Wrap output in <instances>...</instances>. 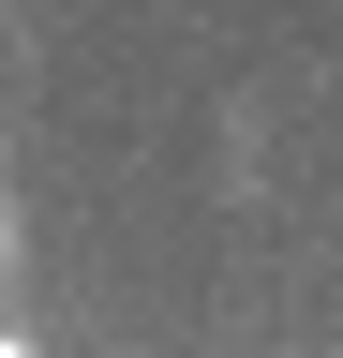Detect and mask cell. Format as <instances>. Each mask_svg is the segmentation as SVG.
I'll return each mask as SVG.
<instances>
[{
  "mask_svg": "<svg viewBox=\"0 0 343 358\" xmlns=\"http://www.w3.org/2000/svg\"><path fill=\"white\" fill-rule=\"evenodd\" d=\"M0 358H30V343H15V329H0Z\"/></svg>",
  "mask_w": 343,
  "mask_h": 358,
  "instance_id": "cell-1",
  "label": "cell"
}]
</instances>
